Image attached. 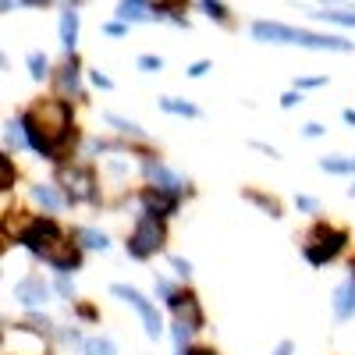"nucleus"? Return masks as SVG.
<instances>
[{
  "label": "nucleus",
  "instance_id": "28",
  "mask_svg": "<svg viewBox=\"0 0 355 355\" xmlns=\"http://www.w3.org/2000/svg\"><path fill=\"white\" fill-rule=\"evenodd\" d=\"M192 334H196V331L189 327V323H182V320L171 323V338H174V348H178V352H182L185 345H192Z\"/></svg>",
  "mask_w": 355,
  "mask_h": 355
},
{
  "label": "nucleus",
  "instance_id": "17",
  "mask_svg": "<svg viewBox=\"0 0 355 355\" xmlns=\"http://www.w3.org/2000/svg\"><path fill=\"white\" fill-rule=\"evenodd\" d=\"M103 121H107L114 132H121V135H128V139H135V142H150V132H146L142 125H135L132 117H121V114L107 110V114H103Z\"/></svg>",
  "mask_w": 355,
  "mask_h": 355
},
{
  "label": "nucleus",
  "instance_id": "41",
  "mask_svg": "<svg viewBox=\"0 0 355 355\" xmlns=\"http://www.w3.org/2000/svg\"><path fill=\"white\" fill-rule=\"evenodd\" d=\"M28 327H33V331H40V334H50V327H53V323H50L46 316H28Z\"/></svg>",
  "mask_w": 355,
  "mask_h": 355
},
{
  "label": "nucleus",
  "instance_id": "37",
  "mask_svg": "<svg viewBox=\"0 0 355 355\" xmlns=\"http://www.w3.org/2000/svg\"><path fill=\"white\" fill-rule=\"evenodd\" d=\"M75 313H78V320H85V323H96V320H100V309L85 306V302H75Z\"/></svg>",
  "mask_w": 355,
  "mask_h": 355
},
{
  "label": "nucleus",
  "instance_id": "39",
  "mask_svg": "<svg viewBox=\"0 0 355 355\" xmlns=\"http://www.w3.org/2000/svg\"><path fill=\"white\" fill-rule=\"evenodd\" d=\"M210 68H214V61H196V64H189V68H185V75H189V78H202Z\"/></svg>",
  "mask_w": 355,
  "mask_h": 355
},
{
  "label": "nucleus",
  "instance_id": "43",
  "mask_svg": "<svg viewBox=\"0 0 355 355\" xmlns=\"http://www.w3.org/2000/svg\"><path fill=\"white\" fill-rule=\"evenodd\" d=\"M302 135H306V139H320V135H327V128H323L320 121H309V125L302 128Z\"/></svg>",
  "mask_w": 355,
  "mask_h": 355
},
{
  "label": "nucleus",
  "instance_id": "42",
  "mask_svg": "<svg viewBox=\"0 0 355 355\" xmlns=\"http://www.w3.org/2000/svg\"><path fill=\"white\" fill-rule=\"evenodd\" d=\"M249 146H252V150H256V153H266V157H270V160H281V153L274 150V146H266V142H256V139H252Z\"/></svg>",
  "mask_w": 355,
  "mask_h": 355
},
{
  "label": "nucleus",
  "instance_id": "14",
  "mask_svg": "<svg viewBox=\"0 0 355 355\" xmlns=\"http://www.w3.org/2000/svg\"><path fill=\"white\" fill-rule=\"evenodd\" d=\"M78 33H82V15L78 8H64L61 11V21H57V36H61V46L68 53L78 50Z\"/></svg>",
  "mask_w": 355,
  "mask_h": 355
},
{
  "label": "nucleus",
  "instance_id": "47",
  "mask_svg": "<svg viewBox=\"0 0 355 355\" xmlns=\"http://www.w3.org/2000/svg\"><path fill=\"white\" fill-rule=\"evenodd\" d=\"M341 117H345V125H352V128H355V110H352V107H348Z\"/></svg>",
  "mask_w": 355,
  "mask_h": 355
},
{
  "label": "nucleus",
  "instance_id": "51",
  "mask_svg": "<svg viewBox=\"0 0 355 355\" xmlns=\"http://www.w3.org/2000/svg\"><path fill=\"white\" fill-rule=\"evenodd\" d=\"M0 256H4V242H0Z\"/></svg>",
  "mask_w": 355,
  "mask_h": 355
},
{
  "label": "nucleus",
  "instance_id": "18",
  "mask_svg": "<svg viewBox=\"0 0 355 355\" xmlns=\"http://www.w3.org/2000/svg\"><path fill=\"white\" fill-rule=\"evenodd\" d=\"M242 199H245V202H252V206H259V210H263L266 217H274V220H281V217H284L281 202H277L274 196L259 192V189H242Z\"/></svg>",
  "mask_w": 355,
  "mask_h": 355
},
{
  "label": "nucleus",
  "instance_id": "34",
  "mask_svg": "<svg viewBox=\"0 0 355 355\" xmlns=\"http://www.w3.org/2000/svg\"><path fill=\"white\" fill-rule=\"evenodd\" d=\"M295 210H302V214H316V210H320V199H313V196H295Z\"/></svg>",
  "mask_w": 355,
  "mask_h": 355
},
{
  "label": "nucleus",
  "instance_id": "7",
  "mask_svg": "<svg viewBox=\"0 0 355 355\" xmlns=\"http://www.w3.org/2000/svg\"><path fill=\"white\" fill-rule=\"evenodd\" d=\"M110 295H114V299H121L125 306H132V309L139 313L142 327H146V338H150V341H160V338H164V320H160V313H157V302H150L139 288H132V284H110Z\"/></svg>",
  "mask_w": 355,
  "mask_h": 355
},
{
  "label": "nucleus",
  "instance_id": "1",
  "mask_svg": "<svg viewBox=\"0 0 355 355\" xmlns=\"http://www.w3.org/2000/svg\"><path fill=\"white\" fill-rule=\"evenodd\" d=\"M21 128L28 150H36L46 160H61L64 150L75 142V114L68 100H40L21 114Z\"/></svg>",
  "mask_w": 355,
  "mask_h": 355
},
{
  "label": "nucleus",
  "instance_id": "12",
  "mask_svg": "<svg viewBox=\"0 0 355 355\" xmlns=\"http://www.w3.org/2000/svg\"><path fill=\"white\" fill-rule=\"evenodd\" d=\"M50 78L57 82L61 96L82 100V61H78V53H68V61L57 68V71H50Z\"/></svg>",
  "mask_w": 355,
  "mask_h": 355
},
{
  "label": "nucleus",
  "instance_id": "29",
  "mask_svg": "<svg viewBox=\"0 0 355 355\" xmlns=\"http://www.w3.org/2000/svg\"><path fill=\"white\" fill-rule=\"evenodd\" d=\"M139 71L160 75V71H164V57H160V53H142V57H139Z\"/></svg>",
  "mask_w": 355,
  "mask_h": 355
},
{
  "label": "nucleus",
  "instance_id": "2",
  "mask_svg": "<svg viewBox=\"0 0 355 355\" xmlns=\"http://www.w3.org/2000/svg\"><path fill=\"white\" fill-rule=\"evenodd\" d=\"M18 245H25L36 259L50 263L57 274L82 270V249L75 242H68V234L61 231V224L53 217H33V224H28L25 234L18 239Z\"/></svg>",
  "mask_w": 355,
  "mask_h": 355
},
{
  "label": "nucleus",
  "instance_id": "52",
  "mask_svg": "<svg viewBox=\"0 0 355 355\" xmlns=\"http://www.w3.org/2000/svg\"><path fill=\"white\" fill-rule=\"evenodd\" d=\"M0 345H4V334H0Z\"/></svg>",
  "mask_w": 355,
  "mask_h": 355
},
{
  "label": "nucleus",
  "instance_id": "45",
  "mask_svg": "<svg viewBox=\"0 0 355 355\" xmlns=\"http://www.w3.org/2000/svg\"><path fill=\"white\" fill-rule=\"evenodd\" d=\"M274 355H295V341H288V338H284V341L274 348Z\"/></svg>",
  "mask_w": 355,
  "mask_h": 355
},
{
  "label": "nucleus",
  "instance_id": "11",
  "mask_svg": "<svg viewBox=\"0 0 355 355\" xmlns=\"http://www.w3.org/2000/svg\"><path fill=\"white\" fill-rule=\"evenodd\" d=\"M15 299L25 306V309H43L50 302V284L43 281V274H25L18 284H15Z\"/></svg>",
  "mask_w": 355,
  "mask_h": 355
},
{
  "label": "nucleus",
  "instance_id": "16",
  "mask_svg": "<svg viewBox=\"0 0 355 355\" xmlns=\"http://www.w3.org/2000/svg\"><path fill=\"white\" fill-rule=\"evenodd\" d=\"M309 18L323 21V25H341V28H355V8L345 4V8H316L309 11Z\"/></svg>",
  "mask_w": 355,
  "mask_h": 355
},
{
  "label": "nucleus",
  "instance_id": "30",
  "mask_svg": "<svg viewBox=\"0 0 355 355\" xmlns=\"http://www.w3.org/2000/svg\"><path fill=\"white\" fill-rule=\"evenodd\" d=\"M167 263H171V270H174L178 277H182V281H189V277H192V263H189L185 256H174V252H171V256H167Z\"/></svg>",
  "mask_w": 355,
  "mask_h": 355
},
{
  "label": "nucleus",
  "instance_id": "48",
  "mask_svg": "<svg viewBox=\"0 0 355 355\" xmlns=\"http://www.w3.org/2000/svg\"><path fill=\"white\" fill-rule=\"evenodd\" d=\"M15 8V0H0V15H4V11H11Z\"/></svg>",
  "mask_w": 355,
  "mask_h": 355
},
{
  "label": "nucleus",
  "instance_id": "19",
  "mask_svg": "<svg viewBox=\"0 0 355 355\" xmlns=\"http://www.w3.org/2000/svg\"><path fill=\"white\" fill-rule=\"evenodd\" d=\"M28 196H33V202H40L46 214H57L64 206V196L57 192L53 185H33V192H28Z\"/></svg>",
  "mask_w": 355,
  "mask_h": 355
},
{
  "label": "nucleus",
  "instance_id": "50",
  "mask_svg": "<svg viewBox=\"0 0 355 355\" xmlns=\"http://www.w3.org/2000/svg\"><path fill=\"white\" fill-rule=\"evenodd\" d=\"M348 196H352V199H355V182H352V185H348Z\"/></svg>",
  "mask_w": 355,
  "mask_h": 355
},
{
  "label": "nucleus",
  "instance_id": "44",
  "mask_svg": "<svg viewBox=\"0 0 355 355\" xmlns=\"http://www.w3.org/2000/svg\"><path fill=\"white\" fill-rule=\"evenodd\" d=\"M18 8H50V4H57V0H15Z\"/></svg>",
  "mask_w": 355,
  "mask_h": 355
},
{
  "label": "nucleus",
  "instance_id": "32",
  "mask_svg": "<svg viewBox=\"0 0 355 355\" xmlns=\"http://www.w3.org/2000/svg\"><path fill=\"white\" fill-rule=\"evenodd\" d=\"M153 284H157V295H160V302H167L171 295H174V288H178V284H174V281H167L164 274H157V277H153Z\"/></svg>",
  "mask_w": 355,
  "mask_h": 355
},
{
  "label": "nucleus",
  "instance_id": "10",
  "mask_svg": "<svg viewBox=\"0 0 355 355\" xmlns=\"http://www.w3.org/2000/svg\"><path fill=\"white\" fill-rule=\"evenodd\" d=\"M139 206H142V214H150V217H160V220H171L178 210H182V196H171V192H160L153 185H146L139 192Z\"/></svg>",
  "mask_w": 355,
  "mask_h": 355
},
{
  "label": "nucleus",
  "instance_id": "24",
  "mask_svg": "<svg viewBox=\"0 0 355 355\" xmlns=\"http://www.w3.org/2000/svg\"><path fill=\"white\" fill-rule=\"evenodd\" d=\"M82 355H117V345L107 334H96V338L82 341Z\"/></svg>",
  "mask_w": 355,
  "mask_h": 355
},
{
  "label": "nucleus",
  "instance_id": "40",
  "mask_svg": "<svg viewBox=\"0 0 355 355\" xmlns=\"http://www.w3.org/2000/svg\"><path fill=\"white\" fill-rule=\"evenodd\" d=\"M299 103H302V89H291V93H284V96H281V107H284V110L299 107Z\"/></svg>",
  "mask_w": 355,
  "mask_h": 355
},
{
  "label": "nucleus",
  "instance_id": "35",
  "mask_svg": "<svg viewBox=\"0 0 355 355\" xmlns=\"http://www.w3.org/2000/svg\"><path fill=\"white\" fill-rule=\"evenodd\" d=\"M128 28H132L128 21L114 18V21H107V25H103V33H107V36H128Z\"/></svg>",
  "mask_w": 355,
  "mask_h": 355
},
{
  "label": "nucleus",
  "instance_id": "33",
  "mask_svg": "<svg viewBox=\"0 0 355 355\" xmlns=\"http://www.w3.org/2000/svg\"><path fill=\"white\" fill-rule=\"evenodd\" d=\"M89 82H93L96 89H103V93H110V89H114V78H110V75H103L100 68H93V71H89Z\"/></svg>",
  "mask_w": 355,
  "mask_h": 355
},
{
  "label": "nucleus",
  "instance_id": "23",
  "mask_svg": "<svg viewBox=\"0 0 355 355\" xmlns=\"http://www.w3.org/2000/svg\"><path fill=\"white\" fill-rule=\"evenodd\" d=\"M199 11L217 25H231V8L224 4V0H199Z\"/></svg>",
  "mask_w": 355,
  "mask_h": 355
},
{
  "label": "nucleus",
  "instance_id": "22",
  "mask_svg": "<svg viewBox=\"0 0 355 355\" xmlns=\"http://www.w3.org/2000/svg\"><path fill=\"white\" fill-rule=\"evenodd\" d=\"M164 114H174V117H199V107L189 103V100H178V96H160L157 100Z\"/></svg>",
  "mask_w": 355,
  "mask_h": 355
},
{
  "label": "nucleus",
  "instance_id": "13",
  "mask_svg": "<svg viewBox=\"0 0 355 355\" xmlns=\"http://www.w3.org/2000/svg\"><path fill=\"white\" fill-rule=\"evenodd\" d=\"M348 270H352V274L334 288V320H338V323H348V320L355 316V259H352Z\"/></svg>",
  "mask_w": 355,
  "mask_h": 355
},
{
  "label": "nucleus",
  "instance_id": "27",
  "mask_svg": "<svg viewBox=\"0 0 355 355\" xmlns=\"http://www.w3.org/2000/svg\"><path fill=\"white\" fill-rule=\"evenodd\" d=\"M4 146H8V150H15V153L28 146V142H25V128H21V117H18V121H8V125H4Z\"/></svg>",
  "mask_w": 355,
  "mask_h": 355
},
{
  "label": "nucleus",
  "instance_id": "25",
  "mask_svg": "<svg viewBox=\"0 0 355 355\" xmlns=\"http://www.w3.org/2000/svg\"><path fill=\"white\" fill-rule=\"evenodd\" d=\"M320 171H327V174H352L355 178V157H320Z\"/></svg>",
  "mask_w": 355,
  "mask_h": 355
},
{
  "label": "nucleus",
  "instance_id": "3",
  "mask_svg": "<svg viewBox=\"0 0 355 355\" xmlns=\"http://www.w3.org/2000/svg\"><path fill=\"white\" fill-rule=\"evenodd\" d=\"M249 36L256 43H274V46H302V50H327V53H352L355 50V43H348L345 36L295 28V25H284V21H252Z\"/></svg>",
  "mask_w": 355,
  "mask_h": 355
},
{
  "label": "nucleus",
  "instance_id": "8",
  "mask_svg": "<svg viewBox=\"0 0 355 355\" xmlns=\"http://www.w3.org/2000/svg\"><path fill=\"white\" fill-rule=\"evenodd\" d=\"M142 174H146V182H150L153 189H160V192H171V196H182L185 199V192H189V182L182 174H174L160 157H153V153H146L142 157Z\"/></svg>",
  "mask_w": 355,
  "mask_h": 355
},
{
  "label": "nucleus",
  "instance_id": "36",
  "mask_svg": "<svg viewBox=\"0 0 355 355\" xmlns=\"http://www.w3.org/2000/svg\"><path fill=\"white\" fill-rule=\"evenodd\" d=\"M331 78L327 75H313V78H295V89H320V85H327Z\"/></svg>",
  "mask_w": 355,
  "mask_h": 355
},
{
  "label": "nucleus",
  "instance_id": "20",
  "mask_svg": "<svg viewBox=\"0 0 355 355\" xmlns=\"http://www.w3.org/2000/svg\"><path fill=\"white\" fill-rule=\"evenodd\" d=\"M28 224H33V214H25V210H8V214H4V224H0V227H4V234H8L11 242H18Z\"/></svg>",
  "mask_w": 355,
  "mask_h": 355
},
{
  "label": "nucleus",
  "instance_id": "26",
  "mask_svg": "<svg viewBox=\"0 0 355 355\" xmlns=\"http://www.w3.org/2000/svg\"><path fill=\"white\" fill-rule=\"evenodd\" d=\"M15 182H18V167H15V160L4 150H0V192H11Z\"/></svg>",
  "mask_w": 355,
  "mask_h": 355
},
{
  "label": "nucleus",
  "instance_id": "4",
  "mask_svg": "<svg viewBox=\"0 0 355 355\" xmlns=\"http://www.w3.org/2000/svg\"><path fill=\"white\" fill-rule=\"evenodd\" d=\"M345 249H348V231L345 227H334L327 220H316L306 231V239H302V256L309 259V266H327Z\"/></svg>",
  "mask_w": 355,
  "mask_h": 355
},
{
  "label": "nucleus",
  "instance_id": "5",
  "mask_svg": "<svg viewBox=\"0 0 355 355\" xmlns=\"http://www.w3.org/2000/svg\"><path fill=\"white\" fill-rule=\"evenodd\" d=\"M167 245V220L160 217H150V214H139L132 234H128V242H125V252L132 259H150L157 252H164Z\"/></svg>",
  "mask_w": 355,
  "mask_h": 355
},
{
  "label": "nucleus",
  "instance_id": "15",
  "mask_svg": "<svg viewBox=\"0 0 355 355\" xmlns=\"http://www.w3.org/2000/svg\"><path fill=\"white\" fill-rule=\"evenodd\" d=\"M71 234H75V245L82 252H107L110 249L107 231H100V227H75Z\"/></svg>",
  "mask_w": 355,
  "mask_h": 355
},
{
  "label": "nucleus",
  "instance_id": "9",
  "mask_svg": "<svg viewBox=\"0 0 355 355\" xmlns=\"http://www.w3.org/2000/svg\"><path fill=\"white\" fill-rule=\"evenodd\" d=\"M164 306L174 313V320L189 323L192 331H202V327H206V313H202L199 295H196L192 288H174V295H171V299H167Z\"/></svg>",
  "mask_w": 355,
  "mask_h": 355
},
{
  "label": "nucleus",
  "instance_id": "6",
  "mask_svg": "<svg viewBox=\"0 0 355 355\" xmlns=\"http://www.w3.org/2000/svg\"><path fill=\"white\" fill-rule=\"evenodd\" d=\"M57 182H61V196L64 206H78V202H100V178L93 167L85 164H71L57 171Z\"/></svg>",
  "mask_w": 355,
  "mask_h": 355
},
{
  "label": "nucleus",
  "instance_id": "46",
  "mask_svg": "<svg viewBox=\"0 0 355 355\" xmlns=\"http://www.w3.org/2000/svg\"><path fill=\"white\" fill-rule=\"evenodd\" d=\"M320 4H323V8H345L348 0H320Z\"/></svg>",
  "mask_w": 355,
  "mask_h": 355
},
{
  "label": "nucleus",
  "instance_id": "31",
  "mask_svg": "<svg viewBox=\"0 0 355 355\" xmlns=\"http://www.w3.org/2000/svg\"><path fill=\"white\" fill-rule=\"evenodd\" d=\"M53 291L61 295V299H68V302L75 299V284L68 281V274H57V281H53Z\"/></svg>",
  "mask_w": 355,
  "mask_h": 355
},
{
  "label": "nucleus",
  "instance_id": "21",
  "mask_svg": "<svg viewBox=\"0 0 355 355\" xmlns=\"http://www.w3.org/2000/svg\"><path fill=\"white\" fill-rule=\"evenodd\" d=\"M25 64H28V75H33V82H46V78H50V71H53L50 57H46L43 50H33V53L25 57Z\"/></svg>",
  "mask_w": 355,
  "mask_h": 355
},
{
  "label": "nucleus",
  "instance_id": "49",
  "mask_svg": "<svg viewBox=\"0 0 355 355\" xmlns=\"http://www.w3.org/2000/svg\"><path fill=\"white\" fill-rule=\"evenodd\" d=\"M0 68H8V53L4 50H0Z\"/></svg>",
  "mask_w": 355,
  "mask_h": 355
},
{
  "label": "nucleus",
  "instance_id": "38",
  "mask_svg": "<svg viewBox=\"0 0 355 355\" xmlns=\"http://www.w3.org/2000/svg\"><path fill=\"white\" fill-rule=\"evenodd\" d=\"M178 355H220L217 348H210V345H185Z\"/></svg>",
  "mask_w": 355,
  "mask_h": 355
}]
</instances>
